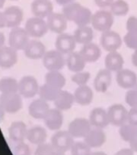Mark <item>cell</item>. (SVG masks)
<instances>
[{"label":"cell","mask_w":137,"mask_h":155,"mask_svg":"<svg viewBox=\"0 0 137 155\" xmlns=\"http://www.w3.org/2000/svg\"><path fill=\"white\" fill-rule=\"evenodd\" d=\"M62 14L67 20L73 21L77 27L87 26L91 23L93 14L89 8L77 2H72L63 7Z\"/></svg>","instance_id":"1"},{"label":"cell","mask_w":137,"mask_h":155,"mask_svg":"<svg viewBox=\"0 0 137 155\" xmlns=\"http://www.w3.org/2000/svg\"><path fill=\"white\" fill-rule=\"evenodd\" d=\"M114 24L113 14L111 12L100 10L94 12L92 15L91 24L95 30L102 32L111 30Z\"/></svg>","instance_id":"2"},{"label":"cell","mask_w":137,"mask_h":155,"mask_svg":"<svg viewBox=\"0 0 137 155\" xmlns=\"http://www.w3.org/2000/svg\"><path fill=\"white\" fill-rule=\"evenodd\" d=\"M74 142V138L69 131H57L51 138V144L57 152H67L68 150H71Z\"/></svg>","instance_id":"3"},{"label":"cell","mask_w":137,"mask_h":155,"mask_svg":"<svg viewBox=\"0 0 137 155\" xmlns=\"http://www.w3.org/2000/svg\"><path fill=\"white\" fill-rule=\"evenodd\" d=\"M38 81L31 75H26L19 81V94L25 99H31L39 94Z\"/></svg>","instance_id":"4"},{"label":"cell","mask_w":137,"mask_h":155,"mask_svg":"<svg viewBox=\"0 0 137 155\" xmlns=\"http://www.w3.org/2000/svg\"><path fill=\"white\" fill-rule=\"evenodd\" d=\"M42 59L44 66L48 71H60L66 63L64 54L57 49L47 51Z\"/></svg>","instance_id":"5"},{"label":"cell","mask_w":137,"mask_h":155,"mask_svg":"<svg viewBox=\"0 0 137 155\" xmlns=\"http://www.w3.org/2000/svg\"><path fill=\"white\" fill-rule=\"evenodd\" d=\"M24 29L29 36L34 38H41L48 31L47 22L44 21V19L35 16L27 20Z\"/></svg>","instance_id":"6"},{"label":"cell","mask_w":137,"mask_h":155,"mask_svg":"<svg viewBox=\"0 0 137 155\" xmlns=\"http://www.w3.org/2000/svg\"><path fill=\"white\" fill-rule=\"evenodd\" d=\"M29 41V36L26 30L19 27L12 28L8 36L10 47L16 51L24 50Z\"/></svg>","instance_id":"7"},{"label":"cell","mask_w":137,"mask_h":155,"mask_svg":"<svg viewBox=\"0 0 137 155\" xmlns=\"http://www.w3.org/2000/svg\"><path fill=\"white\" fill-rule=\"evenodd\" d=\"M109 121L114 126L121 127L128 122V111L121 104H115L108 107L107 110Z\"/></svg>","instance_id":"8"},{"label":"cell","mask_w":137,"mask_h":155,"mask_svg":"<svg viewBox=\"0 0 137 155\" xmlns=\"http://www.w3.org/2000/svg\"><path fill=\"white\" fill-rule=\"evenodd\" d=\"M91 126L88 119L78 117L70 122L68 131L73 138H85L91 130Z\"/></svg>","instance_id":"9"},{"label":"cell","mask_w":137,"mask_h":155,"mask_svg":"<svg viewBox=\"0 0 137 155\" xmlns=\"http://www.w3.org/2000/svg\"><path fill=\"white\" fill-rule=\"evenodd\" d=\"M0 104L7 113H16L23 107V99L18 93L1 94Z\"/></svg>","instance_id":"10"},{"label":"cell","mask_w":137,"mask_h":155,"mask_svg":"<svg viewBox=\"0 0 137 155\" xmlns=\"http://www.w3.org/2000/svg\"><path fill=\"white\" fill-rule=\"evenodd\" d=\"M100 42L102 47L108 53L117 51L123 44L120 35L118 32L111 30L104 31L102 33Z\"/></svg>","instance_id":"11"},{"label":"cell","mask_w":137,"mask_h":155,"mask_svg":"<svg viewBox=\"0 0 137 155\" xmlns=\"http://www.w3.org/2000/svg\"><path fill=\"white\" fill-rule=\"evenodd\" d=\"M77 42L73 35L68 33L59 34L55 42L56 49L62 54H70L74 52Z\"/></svg>","instance_id":"12"},{"label":"cell","mask_w":137,"mask_h":155,"mask_svg":"<svg viewBox=\"0 0 137 155\" xmlns=\"http://www.w3.org/2000/svg\"><path fill=\"white\" fill-rule=\"evenodd\" d=\"M67 19L62 13L53 12L49 16L47 17V25L48 30L54 33L61 34L67 28Z\"/></svg>","instance_id":"13"},{"label":"cell","mask_w":137,"mask_h":155,"mask_svg":"<svg viewBox=\"0 0 137 155\" xmlns=\"http://www.w3.org/2000/svg\"><path fill=\"white\" fill-rule=\"evenodd\" d=\"M24 54L27 58L31 60H38L43 58L46 53L45 46L41 41L37 40H31L27 44L24 49Z\"/></svg>","instance_id":"14"},{"label":"cell","mask_w":137,"mask_h":155,"mask_svg":"<svg viewBox=\"0 0 137 155\" xmlns=\"http://www.w3.org/2000/svg\"><path fill=\"white\" fill-rule=\"evenodd\" d=\"M117 84L123 89H132L137 83V75L134 71L128 69H123L117 72Z\"/></svg>","instance_id":"15"},{"label":"cell","mask_w":137,"mask_h":155,"mask_svg":"<svg viewBox=\"0 0 137 155\" xmlns=\"http://www.w3.org/2000/svg\"><path fill=\"white\" fill-rule=\"evenodd\" d=\"M3 15L6 22V27L10 28H15L19 27L24 18L23 11L16 6L7 7L3 12Z\"/></svg>","instance_id":"16"},{"label":"cell","mask_w":137,"mask_h":155,"mask_svg":"<svg viewBox=\"0 0 137 155\" xmlns=\"http://www.w3.org/2000/svg\"><path fill=\"white\" fill-rule=\"evenodd\" d=\"M49 110L48 102L41 98L33 100L28 106L29 115L36 120H44Z\"/></svg>","instance_id":"17"},{"label":"cell","mask_w":137,"mask_h":155,"mask_svg":"<svg viewBox=\"0 0 137 155\" xmlns=\"http://www.w3.org/2000/svg\"><path fill=\"white\" fill-rule=\"evenodd\" d=\"M31 10L35 17L47 18L53 12V5L49 0H34L31 2Z\"/></svg>","instance_id":"18"},{"label":"cell","mask_w":137,"mask_h":155,"mask_svg":"<svg viewBox=\"0 0 137 155\" xmlns=\"http://www.w3.org/2000/svg\"><path fill=\"white\" fill-rule=\"evenodd\" d=\"M18 61L17 51L10 46H2L0 48V67L9 69L13 67Z\"/></svg>","instance_id":"19"},{"label":"cell","mask_w":137,"mask_h":155,"mask_svg":"<svg viewBox=\"0 0 137 155\" xmlns=\"http://www.w3.org/2000/svg\"><path fill=\"white\" fill-rule=\"evenodd\" d=\"M89 120L93 127L101 129L106 128L110 124L107 111L102 107H95L90 111Z\"/></svg>","instance_id":"20"},{"label":"cell","mask_w":137,"mask_h":155,"mask_svg":"<svg viewBox=\"0 0 137 155\" xmlns=\"http://www.w3.org/2000/svg\"><path fill=\"white\" fill-rule=\"evenodd\" d=\"M63 114L57 108H50L45 116L44 121L46 127L52 131L59 130L63 124Z\"/></svg>","instance_id":"21"},{"label":"cell","mask_w":137,"mask_h":155,"mask_svg":"<svg viewBox=\"0 0 137 155\" xmlns=\"http://www.w3.org/2000/svg\"><path fill=\"white\" fill-rule=\"evenodd\" d=\"M111 85V73L107 69H103L97 73L94 81V88L99 93H105Z\"/></svg>","instance_id":"22"},{"label":"cell","mask_w":137,"mask_h":155,"mask_svg":"<svg viewBox=\"0 0 137 155\" xmlns=\"http://www.w3.org/2000/svg\"><path fill=\"white\" fill-rule=\"evenodd\" d=\"M106 133L101 128H91L84 138V141L90 148H99L106 142Z\"/></svg>","instance_id":"23"},{"label":"cell","mask_w":137,"mask_h":155,"mask_svg":"<svg viewBox=\"0 0 137 155\" xmlns=\"http://www.w3.org/2000/svg\"><path fill=\"white\" fill-rule=\"evenodd\" d=\"M79 53L86 63L95 62L100 58L102 54L99 46L93 42L84 45Z\"/></svg>","instance_id":"24"},{"label":"cell","mask_w":137,"mask_h":155,"mask_svg":"<svg viewBox=\"0 0 137 155\" xmlns=\"http://www.w3.org/2000/svg\"><path fill=\"white\" fill-rule=\"evenodd\" d=\"M75 102L81 106H88L91 104L94 93L91 88L87 85L78 86L74 91Z\"/></svg>","instance_id":"25"},{"label":"cell","mask_w":137,"mask_h":155,"mask_svg":"<svg viewBox=\"0 0 137 155\" xmlns=\"http://www.w3.org/2000/svg\"><path fill=\"white\" fill-rule=\"evenodd\" d=\"M10 138L14 142H22L27 137V129L26 124L22 121H15L11 124L8 130Z\"/></svg>","instance_id":"26"},{"label":"cell","mask_w":137,"mask_h":155,"mask_svg":"<svg viewBox=\"0 0 137 155\" xmlns=\"http://www.w3.org/2000/svg\"><path fill=\"white\" fill-rule=\"evenodd\" d=\"M124 60L120 53L117 51L110 52L105 58V66L110 71L119 72L123 69Z\"/></svg>","instance_id":"27"},{"label":"cell","mask_w":137,"mask_h":155,"mask_svg":"<svg viewBox=\"0 0 137 155\" xmlns=\"http://www.w3.org/2000/svg\"><path fill=\"white\" fill-rule=\"evenodd\" d=\"M66 65L71 72L77 73L84 70L86 62L79 52H73L68 54L66 58Z\"/></svg>","instance_id":"28"},{"label":"cell","mask_w":137,"mask_h":155,"mask_svg":"<svg viewBox=\"0 0 137 155\" xmlns=\"http://www.w3.org/2000/svg\"><path fill=\"white\" fill-rule=\"evenodd\" d=\"M74 95L68 91L61 90L57 99L54 100V105L56 108L60 111H68L70 110L74 104Z\"/></svg>","instance_id":"29"},{"label":"cell","mask_w":137,"mask_h":155,"mask_svg":"<svg viewBox=\"0 0 137 155\" xmlns=\"http://www.w3.org/2000/svg\"><path fill=\"white\" fill-rule=\"evenodd\" d=\"M27 139L34 145H41L45 143L47 139V132L41 126H34L28 130Z\"/></svg>","instance_id":"30"},{"label":"cell","mask_w":137,"mask_h":155,"mask_svg":"<svg viewBox=\"0 0 137 155\" xmlns=\"http://www.w3.org/2000/svg\"><path fill=\"white\" fill-rule=\"evenodd\" d=\"M75 41L77 44L80 45H86L92 42V40L94 38V32L91 27L87 26H80L77 27L73 33Z\"/></svg>","instance_id":"31"},{"label":"cell","mask_w":137,"mask_h":155,"mask_svg":"<svg viewBox=\"0 0 137 155\" xmlns=\"http://www.w3.org/2000/svg\"><path fill=\"white\" fill-rule=\"evenodd\" d=\"M45 83L57 89L62 90L65 86L66 79L60 71H48L45 74Z\"/></svg>","instance_id":"32"},{"label":"cell","mask_w":137,"mask_h":155,"mask_svg":"<svg viewBox=\"0 0 137 155\" xmlns=\"http://www.w3.org/2000/svg\"><path fill=\"white\" fill-rule=\"evenodd\" d=\"M1 94H15L19 92V82L11 77L2 78L0 79Z\"/></svg>","instance_id":"33"},{"label":"cell","mask_w":137,"mask_h":155,"mask_svg":"<svg viewBox=\"0 0 137 155\" xmlns=\"http://www.w3.org/2000/svg\"><path fill=\"white\" fill-rule=\"evenodd\" d=\"M60 91H61L60 89H57V88L52 87L47 83H44L43 86L40 87L38 94L40 95L41 99H43L45 101L54 102Z\"/></svg>","instance_id":"34"},{"label":"cell","mask_w":137,"mask_h":155,"mask_svg":"<svg viewBox=\"0 0 137 155\" xmlns=\"http://www.w3.org/2000/svg\"><path fill=\"white\" fill-rule=\"evenodd\" d=\"M110 7L111 13L116 16H124L129 12V5L125 0H115Z\"/></svg>","instance_id":"35"},{"label":"cell","mask_w":137,"mask_h":155,"mask_svg":"<svg viewBox=\"0 0 137 155\" xmlns=\"http://www.w3.org/2000/svg\"><path fill=\"white\" fill-rule=\"evenodd\" d=\"M71 155H91V148L85 141L74 142L71 148Z\"/></svg>","instance_id":"36"},{"label":"cell","mask_w":137,"mask_h":155,"mask_svg":"<svg viewBox=\"0 0 137 155\" xmlns=\"http://www.w3.org/2000/svg\"><path fill=\"white\" fill-rule=\"evenodd\" d=\"M137 131L136 126L132 125L130 124H125L119 128V135L123 140L129 142Z\"/></svg>","instance_id":"37"},{"label":"cell","mask_w":137,"mask_h":155,"mask_svg":"<svg viewBox=\"0 0 137 155\" xmlns=\"http://www.w3.org/2000/svg\"><path fill=\"white\" fill-rule=\"evenodd\" d=\"M90 78V74L88 71H81V72L74 73L71 78L73 82H74L77 86H84L86 85L88 81Z\"/></svg>","instance_id":"38"},{"label":"cell","mask_w":137,"mask_h":155,"mask_svg":"<svg viewBox=\"0 0 137 155\" xmlns=\"http://www.w3.org/2000/svg\"><path fill=\"white\" fill-rule=\"evenodd\" d=\"M123 42L128 48L137 50V31H128L123 37Z\"/></svg>","instance_id":"39"},{"label":"cell","mask_w":137,"mask_h":155,"mask_svg":"<svg viewBox=\"0 0 137 155\" xmlns=\"http://www.w3.org/2000/svg\"><path fill=\"white\" fill-rule=\"evenodd\" d=\"M12 152L14 155H31L30 148L27 144L22 142H17L12 147Z\"/></svg>","instance_id":"40"},{"label":"cell","mask_w":137,"mask_h":155,"mask_svg":"<svg viewBox=\"0 0 137 155\" xmlns=\"http://www.w3.org/2000/svg\"><path fill=\"white\" fill-rule=\"evenodd\" d=\"M55 152V149L52 144L44 143L38 145L35 152V155H54Z\"/></svg>","instance_id":"41"},{"label":"cell","mask_w":137,"mask_h":155,"mask_svg":"<svg viewBox=\"0 0 137 155\" xmlns=\"http://www.w3.org/2000/svg\"><path fill=\"white\" fill-rule=\"evenodd\" d=\"M125 101L128 106L132 107H137V91L135 88L128 90L125 94Z\"/></svg>","instance_id":"42"},{"label":"cell","mask_w":137,"mask_h":155,"mask_svg":"<svg viewBox=\"0 0 137 155\" xmlns=\"http://www.w3.org/2000/svg\"><path fill=\"white\" fill-rule=\"evenodd\" d=\"M128 123L137 127V107H132L128 111Z\"/></svg>","instance_id":"43"},{"label":"cell","mask_w":137,"mask_h":155,"mask_svg":"<svg viewBox=\"0 0 137 155\" xmlns=\"http://www.w3.org/2000/svg\"><path fill=\"white\" fill-rule=\"evenodd\" d=\"M126 28L128 31H137V17H129L127 20Z\"/></svg>","instance_id":"44"},{"label":"cell","mask_w":137,"mask_h":155,"mask_svg":"<svg viewBox=\"0 0 137 155\" xmlns=\"http://www.w3.org/2000/svg\"><path fill=\"white\" fill-rule=\"evenodd\" d=\"M115 0H94L95 4L98 7L101 8H105V7H111V5L113 3Z\"/></svg>","instance_id":"45"},{"label":"cell","mask_w":137,"mask_h":155,"mask_svg":"<svg viewBox=\"0 0 137 155\" xmlns=\"http://www.w3.org/2000/svg\"><path fill=\"white\" fill-rule=\"evenodd\" d=\"M134 151L131 148H124L121 149L115 153V155H134Z\"/></svg>","instance_id":"46"},{"label":"cell","mask_w":137,"mask_h":155,"mask_svg":"<svg viewBox=\"0 0 137 155\" xmlns=\"http://www.w3.org/2000/svg\"><path fill=\"white\" fill-rule=\"evenodd\" d=\"M129 145H130V148L134 151V152L137 153V131L132 137V138L129 141Z\"/></svg>","instance_id":"47"},{"label":"cell","mask_w":137,"mask_h":155,"mask_svg":"<svg viewBox=\"0 0 137 155\" xmlns=\"http://www.w3.org/2000/svg\"><path fill=\"white\" fill-rule=\"evenodd\" d=\"M74 0H56V2L59 5H62V6H66L68 4H70V3H72L73 2Z\"/></svg>","instance_id":"48"},{"label":"cell","mask_w":137,"mask_h":155,"mask_svg":"<svg viewBox=\"0 0 137 155\" xmlns=\"http://www.w3.org/2000/svg\"><path fill=\"white\" fill-rule=\"evenodd\" d=\"M3 27H6V22H5L4 15L2 12H0V28Z\"/></svg>","instance_id":"49"},{"label":"cell","mask_w":137,"mask_h":155,"mask_svg":"<svg viewBox=\"0 0 137 155\" xmlns=\"http://www.w3.org/2000/svg\"><path fill=\"white\" fill-rule=\"evenodd\" d=\"M132 64L135 65V67H137V50H135V52L133 53L132 56Z\"/></svg>","instance_id":"50"},{"label":"cell","mask_w":137,"mask_h":155,"mask_svg":"<svg viewBox=\"0 0 137 155\" xmlns=\"http://www.w3.org/2000/svg\"><path fill=\"white\" fill-rule=\"evenodd\" d=\"M5 113H6V111H5L4 108L2 107V105L0 104V121L2 120L5 117Z\"/></svg>","instance_id":"51"},{"label":"cell","mask_w":137,"mask_h":155,"mask_svg":"<svg viewBox=\"0 0 137 155\" xmlns=\"http://www.w3.org/2000/svg\"><path fill=\"white\" fill-rule=\"evenodd\" d=\"M5 43V36L2 32L0 31V48H2V46H4Z\"/></svg>","instance_id":"52"},{"label":"cell","mask_w":137,"mask_h":155,"mask_svg":"<svg viewBox=\"0 0 137 155\" xmlns=\"http://www.w3.org/2000/svg\"><path fill=\"white\" fill-rule=\"evenodd\" d=\"M91 155H107L106 153L102 152V151H98V152H94L92 153Z\"/></svg>","instance_id":"53"},{"label":"cell","mask_w":137,"mask_h":155,"mask_svg":"<svg viewBox=\"0 0 137 155\" xmlns=\"http://www.w3.org/2000/svg\"><path fill=\"white\" fill-rule=\"evenodd\" d=\"M5 1L6 0H0V9L3 7V5L5 4Z\"/></svg>","instance_id":"54"},{"label":"cell","mask_w":137,"mask_h":155,"mask_svg":"<svg viewBox=\"0 0 137 155\" xmlns=\"http://www.w3.org/2000/svg\"><path fill=\"white\" fill-rule=\"evenodd\" d=\"M54 155H65V153H62V152H57V151H56Z\"/></svg>","instance_id":"55"},{"label":"cell","mask_w":137,"mask_h":155,"mask_svg":"<svg viewBox=\"0 0 137 155\" xmlns=\"http://www.w3.org/2000/svg\"><path fill=\"white\" fill-rule=\"evenodd\" d=\"M134 88H135V89L136 90V91H137V83H136V85H135V87H134Z\"/></svg>","instance_id":"56"}]
</instances>
